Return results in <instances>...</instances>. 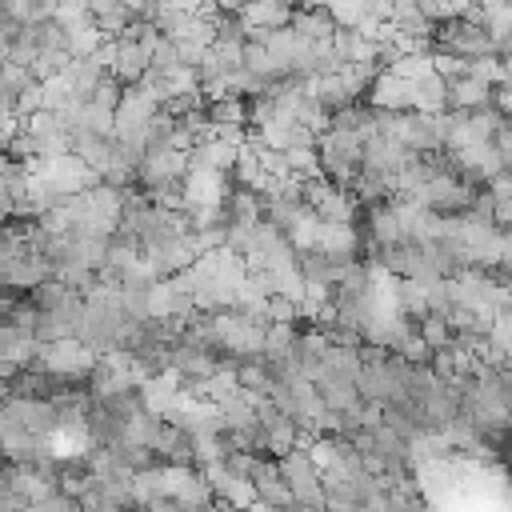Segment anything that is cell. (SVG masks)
Here are the masks:
<instances>
[{
	"label": "cell",
	"mask_w": 512,
	"mask_h": 512,
	"mask_svg": "<svg viewBox=\"0 0 512 512\" xmlns=\"http://www.w3.org/2000/svg\"><path fill=\"white\" fill-rule=\"evenodd\" d=\"M432 48H444L452 56H464V60H476V56H492L496 44L488 36V28L472 16H452V20H440L432 28Z\"/></svg>",
	"instance_id": "cell-1"
},
{
	"label": "cell",
	"mask_w": 512,
	"mask_h": 512,
	"mask_svg": "<svg viewBox=\"0 0 512 512\" xmlns=\"http://www.w3.org/2000/svg\"><path fill=\"white\" fill-rule=\"evenodd\" d=\"M240 24L248 28H284L292 20V0H244L240 4Z\"/></svg>",
	"instance_id": "cell-9"
},
{
	"label": "cell",
	"mask_w": 512,
	"mask_h": 512,
	"mask_svg": "<svg viewBox=\"0 0 512 512\" xmlns=\"http://www.w3.org/2000/svg\"><path fill=\"white\" fill-rule=\"evenodd\" d=\"M316 228H320V216L312 212V208H304L292 224H288V244L296 248V252H304V248H316Z\"/></svg>",
	"instance_id": "cell-17"
},
{
	"label": "cell",
	"mask_w": 512,
	"mask_h": 512,
	"mask_svg": "<svg viewBox=\"0 0 512 512\" xmlns=\"http://www.w3.org/2000/svg\"><path fill=\"white\" fill-rule=\"evenodd\" d=\"M88 12H92V24H96L104 36H124L128 24L136 20V12H132L124 0H88Z\"/></svg>",
	"instance_id": "cell-13"
},
{
	"label": "cell",
	"mask_w": 512,
	"mask_h": 512,
	"mask_svg": "<svg viewBox=\"0 0 512 512\" xmlns=\"http://www.w3.org/2000/svg\"><path fill=\"white\" fill-rule=\"evenodd\" d=\"M268 320H300V304L284 292H268Z\"/></svg>",
	"instance_id": "cell-21"
},
{
	"label": "cell",
	"mask_w": 512,
	"mask_h": 512,
	"mask_svg": "<svg viewBox=\"0 0 512 512\" xmlns=\"http://www.w3.org/2000/svg\"><path fill=\"white\" fill-rule=\"evenodd\" d=\"M184 172H188V152H180V148H152V152H144L140 156V164H136V184L144 188V192H156V188H164V184H172V180H184Z\"/></svg>",
	"instance_id": "cell-3"
},
{
	"label": "cell",
	"mask_w": 512,
	"mask_h": 512,
	"mask_svg": "<svg viewBox=\"0 0 512 512\" xmlns=\"http://www.w3.org/2000/svg\"><path fill=\"white\" fill-rule=\"evenodd\" d=\"M368 240L372 248H392V244H404V228H400V216L392 208V200H368Z\"/></svg>",
	"instance_id": "cell-6"
},
{
	"label": "cell",
	"mask_w": 512,
	"mask_h": 512,
	"mask_svg": "<svg viewBox=\"0 0 512 512\" xmlns=\"http://www.w3.org/2000/svg\"><path fill=\"white\" fill-rule=\"evenodd\" d=\"M412 96H416V80H404L396 72H376L372 84H368V104L372 108H384V112L412 108Z\"/></svg>",
	"instance_id": "cell-5"
},
{
	"label": "cell",
	"mask_w": 512,
	"mask_h": 512,
	"mask_svg": "<svg viewBox=\"0 0 512 512\" xmlns=\"http://www.w3.org/2000/svg\"><path fill=\"white\" fill-rule=\"evenodd\" d=\"M148 64H152V52L136 40V36H116V60H112V76L120 80V84H136L144 72H148Z\"/></svg>",
	"instance_id": "cell-7"
},
{
	"label": "cell",
	"mask_w": 512,
	"mask_h": 512,
	"mask_svg": "<svg viewBox=\"0 0 512 512\" xmlns=\"http://www.w3.org/2000/svg\"><path fill=\"white\" fill-rule=\"evenodd\" d=\"M72 152H76L88 168L104 172L108 160H112V152H116V140H112L108 132H72Z\"/></svg>",
	"instance_id": "cell-12"
},
{
	"label": "cell",
	"mask_w": 512,
	"mask_h": 512,
	"mask_svg": "<svg viewBox=\"0 0 512 512\" xmlns=\"http://www.w3.org/2000/svg\"><path fill=\"white\" fill-rule=\"evenodd\" d=\"M176 64H184V60H180V48H176V40L160 36V40H156V48H152V64H148V68H156V72H168V68H176Z\"/></svg>",
	"instance_id": "cell-20"
},
{
	"label": "cell",
	"mask_w": 512,
	"mask_h": 512,
	"mask_svg": "<svg viewBox=\"0 0 512 512\" xmlns=\"http://www.w3.org/2000/svg\"><path fill=\"white\" fill-rule=\"evenodd\" d=\"M332 48H336V56L348 64V60H368L372 64V56H376V40L372 36H364L360 28H336L332 32Z\"/></svg>",
	"instance_id": "cell-15"
},
{
	"label": "cell",
	"mask_w": 512,
	"mask_h": 512,
	"mask_svg": "<svg viewBox=\"0 0 512 512\" xmlns=\"http://www.w3.org/2000/svg\"><path fill=\"white\" fill-rule=\"evenodd\" d=\"M68 76H72V88H76V96H92L96 92V84L108 76V68L104 64H96L92 56H80V60H68Z\"/></svg>",
	"instance_id": "cell-16"
},
{
	"label": "cell",
	"mask_w": 512,
	"mask_h": 512,
	"mask_svg": "<svg viewBox=\"0 0 512 512\" xmlns=\"http://www.w3.org/2000/svg\"><path fill=\"white\" fill-rule=\"evenodd\" d=\"M16 136H20V116H16L12 108H0V148L8 152Z\"/></svg>",
	"instance_id": "cell-22"
},
{
	"label": "cell",
	"mask_w": 512,
	"mask_h": 512,
	"mask_svg": "<svg viewBox=\"0 0 512 512\" xmlns=\"http://www.w3.org/2000/svg\"><path fill=\"white\" fill-rule=\"evenodd\" d=\"M176 396H180V376H176L172 368H164V372H156V376H148V380L140 384V404H144L152 416H168L172 404H176Z\"/></svg>",
	"instance_id": "cell-8"
},
{
	"label": "cell",
	"mask_w": 512,
	"mask_h": 512,
	"mask_svg": "<svg viewBox=\"0 0 512 512\" xmlns=\"http://www.w3.org/2000/svg\"><path fill=\"white\" fill-rule=\"evenodd\" d=\"M316 248L328 252V256H356V248H360V232H356V224L320 220V228H316Z\"/></svg>",
	"instance_id": "cell-11"
},
{
	"label": "cell",
	"mask_w": 512,
	"mask_h": 512,
	"mask_svg": "<svg viewBox=\"0 0 512 512\" xmlns=\"http://www.w3.org/2000/svg\"><path fill=\"white\" fill-rule=\"evenodd\" d=\"M240 4H244V0H216V12H228V16H236V12H240Z\"/></svg>",
	"instance_id": "cell-23"
},
{
	"label": "cell",
	"mask_w": 512,
	"mask_h": 512,
	"mask_svg": "<svg viewBox=\"0 0 512 512\" xmlns=\"http://www.w3.org/2000/svg\"><path fill=\"white\" fill-rule=\"evenodd\" d=\"M288 24H292L300 36L316 40V44L332 40V32H336V20H332L328 8H292V20H288Z\"/></svg>",
	"instance_id": "cell-14"
},
{
	"label": "cell",
	"mask_w": 512,
	"mask_h": 512,
	"mask_svg": "<svg viewBox=\"0 0 512 512\" xmlns=\"http://www.w3.org/2000/svg\"><path fill=\"white\" fill-rule=\"evenodd\" d=\"M276 468L284 472V480H288V488H292V500H296L300 508H324V504H328V500H324V484H320V468L312 464V456H308L304 444L284 448V452L276 456Z\"/></svg>",
	"instance_id": "cell-2"
},
{
	"label": "cell",
	"mask_w": 512,
	"mask_h": 512,
	"mask_svg": "<svg viewBox=\"0 0 512 512\" xmlns=\"http://www.w3.org/2000/svg\"><path fill=\"white\" fill-rule=\"evenodd\" d=\"M252 488H256V504L264 508H292V488L284 480V472L276 468V456L272 452H260L256 464H252Z\"/></svg>",
	"instance_id": "cell-4"
},
{
	"label": "cell",
	"mask_w": 512,
	"mask_h": 512,
	"mask_svg": "<svg viewBox=\"0 0 512 512\" xmlns=\"http://www.w3.org/2000/svg\"><path fill=\"white\" fill-rule=\"evenodd\" d=\"M104 40H108V36H104V32H100V28L88 20V24H80V28H72V32H68V56H72V60L92 56V52H96Z\"/></svg>",
	"instance_id": "cell-18"
},
{
	"label": "cell",
	"mask_w": 512,
	"mask_h": 512,
	"mask_svg": "<svg viewBox=\"0 0 512 512\" xmlns=\"http://www.w3.org/2000/svg\"><path fill=\"white\" fill-rule=\"evenodd\" d=\"M444 84H448V108L468 112V108H480V104L492 100V84L480 80V76H472V72H460V76H452Z\"/></svg>",
	"instance_id": "cell-10"
},
{
	"label": "cell",
	"mask_w": 512,
	"mask_h": 512,
	"mask_svg": "<svg viewBox=\"0 0 512 512\" xmlns=\"http://www.w3.org/2000/svg\"><path fill=\"white\" fill-rule=\"evenodd\" d=\"M504 408H508V416H512V380H504Z\"/></svg>",
	"instance_id": "cell-24"
},
{
	"label": "cell",
	"mask_w": 512,
	"mask_h": 512,
	"mask_svg": "<svg viewBox=\"0 0 512 512\" xmlns=\"http://www.w3.org/2000/svg\"><path fill=\"white\" fill-rule=\"evenodd\" d=\"M412 324H416V332L424 336V344H428V348H444V344H448V336H452L448 316H440V312H420Z\"/></svg>",
	"instance_id": "cell-19"
}]
</instances>
